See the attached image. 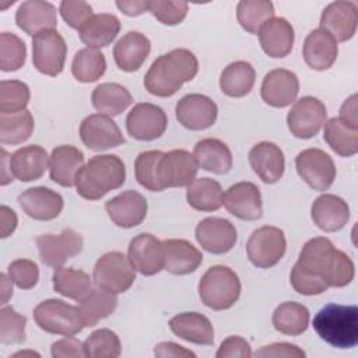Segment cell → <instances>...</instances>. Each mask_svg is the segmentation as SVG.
<instances>
[{"label": "cell", "mask_w": 358, "mask_h": 358, "mask_svg": "<svg viewBox=\"0 0 358 358\" xmlns=\"http://www.w3.org/2000/svg\"><path fill=\"white\" fill-rule=\"evenodd\" d=\"M355 275L351 257L324 236L309 239L301 249L289 281L292 288L306 296L319 295L329 287H345Z\"/></svg>", "instance_id": "cell-1"}, {"label": "cell", "mask_w": 358, "mask_h": 358, "mask_svg": "<svg viewBox=\"0 0 358 358\" xmlns=\"http://www.w3.org/2000/svg\"><path fill=\"white\" fill-rule=\"evenodd\" d=\"M199 71V62L189 49H173L158 56L144 76L145 90L155 96L168 98L176 94L183 83L192 81Z\"/></svg>", "instance_id": "cell-2"}, {"label": "cell", "mask_w": 358, "mask_h": 358, "mask_svg": "<svg viewBox=\"0 0 358 358\" xmlns=\"http://www.w3.org/2000/svg\"><path fill=\"white\" fill-rule=\"evenodd\" d=\"M126 180L123 161L113 154L95 155L83 165L76 178L77 194L85 200H99Z\"/></svg>", "instance_id": "cell-3"}, {"label": "cell", "mask_w": 358, "mask_h": 358, "mask_svg": "<svg viewBox=\"0 0 358 358\" xmlns=\"http://www.w3.org/2000/svg\"><path fill=\"white\" fill-rule=\"evenodd\" d=\"M317 336L336 348H352L358 343V308L327 303L313 317Z\"/></svg>", "instance_id": "cell-4"}, {"label": "cell", "mask_w": 358, "mask_h": 358, "mask_svg": "<svg viewBox=\"0 0 358 358\" xmlns=\"http://www.w3.org/2000/svg\"><path fill=\"white\" fill-rule=\"evenodd\" d=\"M238 274L228 266H211L199 281V296L213 310L229 309L241 296Z\"/></svg>", "instance_id": "cell-5"}, {"label": "cell", "mask_w": 358, "mask_h": 358, "mask_svg": "<svg viewBox=\"0 0 358 358\" xmlns=\"http://www.w3.org/2000/svg\"><path fill=\"white\" fill-rule=\"evenodd\" d=\"M34 320L39 329L50 334L74 336L85 326L78 306L62 299H46L34 308Z\"/></svg>", "instance_id": "cell-6"}, {"label": "cell", "mask_w": 358, "mask_h": 358, "mask_svg": "<svg viewBox=\"0 0 358 358\" xmlns=\"http://www.w3.org/2000/svg\"><path fill=\"white\" fill-rule=\"evenodd\" d=\"M92 280L98 288L117 295L126 292L133 285L136 268L122 252H108L96 260Z\"/></svg>", "instance_id": "cell-7"}, {"label": "cell", "mask_w": 358, "mask_h": 358, "mask_svg": "<svg viewBox=\"0 0 358 358\" xmlns=\"http://www.w3.org/2000/svg\"><path fill=\"white\" fill-rule=\"evenodd\" d=\"M287 239L282 229L263 225L252 232L246 242V253L250 263L259 268L275 266L285 255Z\"/></svg>", "instance_id": "cell-8"}, {"label": "cell", "mask_w": 358, "mask_h": 358, "mask_svg": "<svg viewBox=\"0 0 358 358\" xmlns=\"http://www.w3.org/2000/svg\"><path fill=\"white\" fill-rule=\"evenodd\" d=\"M67 56L64 38L56 29H48L32 38L34 67L49 77H56L63 71Z\"/></svg>", "instance_id": "cell-9"}, {"label": "cell", "mask_w": 358, "mask_h": 358, "mask_svg": "<svg viewBox=\"0 0 358 358\" xmlns=\"http://www.w3.org/2000/svg\"><path fill=\"white\" fill-rule=\"evenodd\" d=\"M301 179L313 190H327L336 179V165L331 157L320 148H306L295 158Z\"/></svg>", "instance_id": "cell-10"}, {"label": "cell", "mask_w": 358, "mask_h": 358, "mask_svg": "<svg viewBox=\"0 0 358 358\" xmlns=\"http://www.w3.org/2000/svg\"><path fill=\"white\" fill-rule=\"evenodd\" d=\"M326 106L315 96H302L295 101L291 110L287 115V124L291 131L298 138H312L315 137L326 122Z\"/></svg>", "instance_id": "cell-11"}, {"label": "cell", "mask_w": 358, "mask_h": 358, "mask_svg": "<svg viewBox=\"0 0 358 358\" xmlns=\"http://www.w3.org/2000/svg\"><path fill=\"white\" fill-rule=\"evenodd\" d=\"M42 263L49 267H62L69 259L83 250V236L74 229H63L60 234H45L35 239Z\"/></svg>", "instance_id": "cell-12"}, {"label": "cell", "mask_w": 358, "mask_h": 358, "mask_svg": "<svg viewBox=\"0 0 358 358\" xmlns=\"http://www.w3.org/2000/svg\"><path fill=\"white\" fill-rule=\"evenodd\" d=\"M168 126V117L162 108L140 102L131 108L126 117L127 133L140 141H151L159 138Z\"/></svg>", "instance_id": "cell-13"}, {"label": "cell", "mask_w": 358, "mask_h": 358, "mask_svg": "<svg viewBox=\"0 0 358 358\" xmlns=\"http://www.w3.org/2000/svg\"><path fill=\"white\" fill-rule=\"evenodd\" d=\"M199 165L186 150L164 152L158 162V180L162 189L189 186L197 175Z\"/></svg>", "instance_id": "cell-14"}, {"label": "cell", "mask_w": 358, "mask_h": 358, "mask_svg": "<svg viewBox=\"0 0 358 358\" xmlns=\"http://www.w3.org/2000/svg\"><path fill=\"white\" fill-rule=\"evenodd\" d=\"M80 137L83 144L92 151L110 150L124 143V137L113 119L101 113L88 115L81 122Z\"/></svg>", "instance_id": "cell-15"}, {"label": "cell", "mask_w": 358, "mask_h": 358, "mask_svg": "<svg viewBox=\"0 0 358 358\" xmlns=\"http://www.w3.org/2000/svg\"><path fill=\"white\" fill-rule=\"evenodd\" d=\"M178 122L189 130H206L211 127L218 116L217 103L201 94H187L175 106Z\"/></svg>", "instance_id": "cell-16"}, {"label": "cell", "mask_w": 358, "mask_h": 358, "mask_svg": "<svg viewBox=\"0 0 358 358\" xmlns=\"http://www.w3.org/2000/svg\"><path fill=\"white\" fill-rule=\"evenodd\" d=\"M197 243L208 253L224 255L229 252L238 239L235 225L220 217H207L201 220L194 231Z\"/></svg>", "instance_id": "cell-17"}, {"label": "cell", "mask_w": 358, "mask_h": 358, "mask_svg": "<svg viewBox=\"0 0 358 358\" xmlns=\"http://www.w3.org/2000/svg\"><path fill=\"white\" fill-rule=\"evenodd\" d=\"M127 257L143 275H154L164 270L165 253L162 242L151 234H138L127 248Z\"/></svg>", "instance_id": "cell-18"}, {"label": "cell", "mask_w": 358, "mask_h": 358, "mask_svg": "<svg viewBox=\"0 0 358 358\" xmlns=\"http://www.w3.org/2000/svg\"><path fill=\"white\" fill-rule=\"evenodd\" d=\"M358 8L354 1L340 0L326 6L320 15V29L329 32L336 42L350 41L357 31Z\"/></svg>", "instance_id": "cell-19"}, {"label": "cell", "mask_w": 358, "mask_h": 358, "mask_svg": "<svg viewBox=\"0 0 358 358\" xmlns=\"http://www.w3.org/2000/svg\"><path fill=\"white\" fill-rule=\"evenodd\" d=\"M222 206L229 214L243 221H255L263 215L262 194L252 182H238L224 193Z\"/></svg>", "instance_id": "cell-20"}, {"label": "cell", "mask_w": 358, "mask_h": 358, "mask_svg": "<svg viewBox=\"0 0 358 358\" xmlns=\"http://www.w3.org/2000/svg\"><path fill=\"white\" fill-rule=\"evenodd\" d=\"M299 92V80L296 74L287 69H274L268 71L262 83V99L273 108H285L296 101Z\"/></svg>", "instance_id": "cell-21"}, {"label": "cell", "mask_w": 358, "mask_h": 358, "mask_svg": "<svg viewBox=\"0 0 358 358\" xmlns=\"http://www.w3.org/2000/svg\"><path fill=\"white\" fill-rule=\"evenodd\" d=\"M105 210L115 225L120 228H134L147 217L148 204L141 193L126 190L108 200Z\"/></svg>", "instance_id": "cell-22"}, {"label": "cell", "mask_w": 358, "mask_h": 358, "mask_svg": "<svg viewBox=\"0 0 358 358\" xmlns=\"http://www.w3.org/2000/svg\"><path fill=\"white\" fill-rule=\"evenodd\" d=\"M17 201L28 217L38 221L55 220L59 217L64 206L62 194L45 186L24 190L18 194Z\"/></svg>", "instance_id": "cell-23"}, {"label": "cell", "mask_w": 358, "mask_h": 358, "mask_svg": "<svg viewBox=\"0 0 358 358\" xmlns=\"http://www.w3.org/2000/svg\"><path fill=\"white\" fill-rule=\"evenodd\" d=\"M313 224L324 232H336L345 227L350 220L347 201L336 194L324 193L315 199L310 207Z\"/></svg>", "instance_id": "cell-24"}, {"label": "cell", "mask_w": 358, "mask_h": 358, "mask_svg": "<svg viewBox=\"0 0 358 358\" xmlns=\"http://www.w3.org/2000/svg\"><path fill=\"white\" fill-rule=\"evenodd\" d=\"M249 164L253 172L268 185L278 182L285 169V159L281 148L271 141H262L249 151Z\"/></svg>", "instance_id": "cell-25"}, {"label": "cell", "mask_w": 358, "mask_h": 358, "mask_svg": "<svg viewBox=\"0 0 358 358\" xmlns=\"http://www.w3.org/2000/svg\"><path fill=\"white\" fill-rule=\"evenodd\" d=\"M15 22L25 34L35 36L42 31L56 29L57 11L49 1L28 0L20 4L15 13Z\"/></svg>", "instance_id": "cell-26"}, {"label": "cell", "mask_w": 358, "mask_h": 358, "mask_svg": "<svg viewBox=\"0 0 358 358\" xmlns=\"http://www.w3.org/2000/svg\"><path fill=\"white\" fill-rule=\"evenodd\" d=\"M257 34L260 46L267 56L281 59L291 53L295 34L288 20L282 17H274L268 20Z\"/></svg>", "instance_id": "cell-27"}, {"label": "cell", "mask_w": 358, "mask_h": 358, "mask_svg": "<svg viewBox=\"0 0 358 358\" xmlns=\"http://www.w3.org/2000/svg\"><path fill=\"white\" fill-rule=\"evenodd\" d=\"M150 52V39L138 31H129L113 46V59L122 71L131 73L143 66Z\"/></svg>", "instance_id": "cell-28"}, {"label": "cell", "mask_w": 358, "mask_h": 358, "mask_svg": "<svg viewBox=\"0 0 358 358\" xmlns=\"http://www.w3.org/2000/svg\"><path fill=\"white\" fill-rule=\"evenodd\" d=\"M49 158L43 147L36 144L25 145L10 155V171L21 182L38 180L49 168Z\"/></svg>", "instance_id": "cell-29"}, {"label": "cell", "mask_w": 358, "mask_h": 358, "mask_svg": "<svg viewBox=\"0 0 358 358\" xmlns=\"http://www.w3.org/2000/svg\"><path fill=\"white\" fill-rule=\"evenodd\" d=\"M337 55V42L329 32L317 28L306 35L302 48V56L310 69L317 71L330 69L334 64Z\"/></svg>", "instance_id": "cell-30"}, {"label": "cell", "mask_w": 358, "mask_h": 358, "mask_svg": "<svg viewBox=\"0 0 358 358\" xmlns=\"http://www.w3.org/2000/svg\"><path fill=\"white\" fill-rule=\"evenodd\" d=\"M84 165V154L74 145H57L52 150L49 158V175L50 179L63 186H76V178Z\"/></svg>", "instance_id": "cell-31"}, {"label": "cell", "mask_w": 358, "mask_h": 358, "mask_svg": "<svg viewBox=\"0 0 358 358\" xmlns=\"http://www.w3.org/2000/svg\"><path fill=\"white\" fill-rule=\"evenodd\" d=\"M165 253L164 268L175 275H185L196 271L203 263L201 252L186 239H165L162 241Z\"/></svg>", "instance_id": "cell-32"}, {"label": "cell", "mask_w": 358, "mask_h": 358, "mask_svg": "<svg viewBox=\"0 0 358 358\" xmlns=\"http://www.w3.org/2000/svg\"><path fill=\"white\" fill-rule=\"evenodd\" d=\"M171 331L193 344L213 345L214 344V329L208 317L199 312H183L173 316L169 320Z\"/></svg>", "instance_id": "cell-33"}, {"label": "cell", "mask_w": 358, "mask_h": 358, "mask_svg": "<svg viewBox=\"0 0 358 358\" xmlns=\"http://www.w3.org/2000/svg\"><path fill=\"white\" fill-rule=\"evenodd\" d=\"M193 157L199 168L215 175H225L232 168V152L229 147L218 138H203L196 143Z\"/></svg>", "instance_id": "cell-34"}, {"label": "cell", "mask_w": 358, "mask_h": 358, "mask_svg": "<svg viewBox=\"0 0 358 358\" xmlns=\"http://www.w3.org/2000/svg\"><path fill=\"white\" fill-rule=\"evenodd\" d=\"M120 31V21L115 14L101 13L94 14L92 18L78 31V36L87 48L99 49L110 45Z\"/></svg>", "instance_id": "cell-35"}, {"label": "cell", "mask_w": 358, "mask_h": 358, "mask_svg": "<svg viewBox=\"0 0 358 358\" xmlns=\"http://www.w3.org/2000/svg\"><path fill=\"white\" fill-rule=\"evenodd\" d=\"M91 101L101 115L116 116L131 105L133 96L126 87L117 83H102L94 88Z\"/></svg>", "instance_id": "cell-36"}, {"label": "cell", "mask_w": 358, "mask_h": 358, "mask_svg": "<svg viewBox=\"0 0 358 358\" xmlns=\"http://www.w3.org/2000/svg\"><path fill=\"white\" fill-rule=\"evenodd\" d=\"M256 81V71L249 62L238 60L229 63L220 76L221 91L231 98L248 95Z\"/></svg>", "instance_id": "cell-37"}, {"label": "cell", "mask_w": 358, "mask_h": 358, "mask_svg": "<svg viewBox=\"0 0 358 358\" xmlns=\"http://www.w3.org/2000/svg\"><path fill=\"white\" fill-rule=\"evenodd\" d=\"M53 289L73 301H83L92 291V278L88 273L73 267H57L52 275Z\"/></svg>", "instance_id": "cell-38"}, {"label": "cell", "mask_w": 358, "mask_h": 358, "mask_svg": "<svg viewBox=\"0 0 358 358\" xmlns=\"http://www.w3.org/2000/svg\"><path fill=\"white\" fill-rule=\"evenodd\" d=\"M187 204L197 211H217L222 207L224 192L211 178H196L186 190Z\"/></svg>", "instance_id": "cell-39"}, {"label": "cell", "mask_w": 358, "mask_h": 358, "mask_svg": "<svg viewBox=\"0 0 358 358\" xmlns=\"http://www.w3.org/2000/svg\"><path fill=\"white\" fill-rule=\"evenodd\" d=\"M309 310L305 305L287 301L280 303L271 316L274 329L287 336H299L309 326Z\"/></svg>", "instance_id": "cell-40"}, {"label": "cell", "mask_w": 358, "mask_h": 358, "mask_svg": "<svg viewBox=\"0 0 358 358\" xmlns=\"http://www.w3.org/2000/svg\"><path fill=\"white\" fill-rule=\"evenodd\" d=\"M117 306L116 294L108 292L101 288H92V291L80 301L78 309L85 327L95 326L99 320L110 316Z\"/></svg>", "instance_id": "cell-41"}, {"label": "cell", "mask_w": 358, "mask_h": 358, "mask_svg": "<svg viewBox=\"0 0 358 358\" xmlns=\"http://www.w3.org/2000/svg\"><path fill=\"white\" fill-rule=\"evenodd\" d=\"M323 138L340 157H352L358 152V129H351L338 117L324 122Z\"/></svg>", "instance_id": "cell-42"}, {"label": "cell", "mask_w": 358, "mask_h": 358, "mask_svg": "<svg viewBox=\"0 0 358 358\" xmlns=\"http://www.w3.org/2000/svg\"><path fill=\"white\" fill-rule=\"evenodd\" d=\"M34 116L25 109L17 113H0V143L21 144L27 141L34 131Z\"/></svg>", "instance_id": "cell-43"}, {"label": "cell", "mask_w": 358, "mask_h": 358, "mask_svg": "<svg viewBox=\"0 0 358 358\" xmlns=\"http://www.w3.org/2000/svg\"><path fill=\"white\" fill-rule=\"evenodd\" d=\"M106 70V60L101 50L92 48L80 49L73 59L71 73L80 83H94L99 80Z\"/></svg>", "instance_id": "cell-44"}, {"label": "cell", "mask_w": 358, "mask_h": 358, "mask_svg": "<svg viewBox=\"0 0 358 358\" xmlns=\"http://www.w3.org/2000/svg\"><path fill=\"white\" fill-rule=\"evenodd\" d=\"M274 6L268 0H242L236 7V18L249 34H257L260 28L274 18Z\"/></svg>", "instance_id": "cell-45"}, {"label": "cell", "mask_w": 358, "mask_h": 358, "mask_svg": "<svg viewBox=\"0 0 358 358\" xmlns=\"http://www.w3.org/2000/svg\"><path fill=\"white\" fill-rule=\"evenodd\" d=\"M84 352L90 358H117L122 354L120 338L109 329L95 330L84 341Z\"/></svg>", "instance_id": "cell-46"}, {"label": "cell", "mask_w": 358, "mask_h": 358, "mask_svg": "<svg viewBox=\"0 0 358 358\" xmlns=\"http://www.w3.org/2000/svg\"><path fill=\"white\" fill-rule=\"evenodd\" d=\"M162 151L150 150L137 155L134 161V173L137 182L150 192H162L164 189L158 180V162Z\"/></svg>", "instance_id": "cell-47"}, {"label": "cell", "mask_w": 358, "mask_h": 358, "mask_svg": "<svg viewBox=\"0 0 358 358\" xmlns=\"http://www.w3.org/2000/svg\"><path fill=\"white\" fill-rule=\"evenodd\" d=\"M29 87L18 80H3L0 83V113H17L27 109L29 102Z\"/></svg>", "instance_id": "cell-48"}, {"label": "cell", "mask_w": 358, "mask_h": 358, "mask_svg": "<svg viewBox=\"0 0 358 358\" xmlns=\"http://www.w3.org/2000/svg\"><path fill=\"white\" fill-rule=\"evenodd\" d=\"M27 46L21 38L11 32L0 34V69L17 71L25 64Z\"/></svg>", "instance_id": "cell-49"}, {"label": "cell", "mask_w": 358, "mask_h": 358, "mask_svg": "<svg viewBox=\"0 0 358 358\" xmlns=\"http://www.w3.org/2000/svg\"><path fill=\"white\" fill-rule=\"evenodd\" d=\"M27 317L15 312L13 306L4 305L0 309V343L21 344L25 341Z\"/></svg>", "instance_id": "cell-50"}, {"label": "cell", "mask_w": 358, "mask_h": 358, "mask_svg": "<svg viewBox=\"0 0 358 358\" xmlns=\"http://www.w3.org/2000/svg\"><path fill=\"white\" fill-rule=\"evenodd\" d=\"M189 4L186 1L155 0L150 1V13L164 25H178L187 14Z\"/></svg>", "instance_id": "cell-51"}, {"label": "cell", "mask_w": 358, "mask_h": 358, "mask_svg": "<svg viewBox=\"0 0 358 358\" xmlns=\"http://www.w3.org/2000/svg\"><path fill=\"white\" fill-rule=\"evenodd\" d=\"M8 277L18 288L31 289L39 280L38 264L29 259H17L8 264Z\"/></svg>", "instance_id": "cell-52"}, {"label": "cell", "mask_w": 358, "mask_h": 358, "mask_svg": "<svg viewBox=\"0 0 358 358\" xmlns=\"http://www.w3.org/2000/svg\"><path fill=\"white\" fill-rule=\"evenodd\" d=\"M62 18L69 27L80 31L94 15L92 7L83 0H64L59 7Z\"/></svg>", "instance_id": "cell-53"}, {"label": "cell", "mask_w": 358, "mask_h": 358, "mask_svg": "<svg viewBox=\"0 0 358 358\" xmlns=\"http://www.w3.org/2000/svg\"><path fill=\"white\" fill-rule=\"evenodd\" d=\"M252 355L250 344L241 336H229L221 343L215 352L217 358H249Z\"/></svg>", "instance_id": "cell-54"}, {"label": "cell", "mask_w": 358, "mask_h": 358, "mask_svg": "<svg viewBox=\"0 0 358 358\" xmlns=\"http://www.w3.org/2000/svg\"><path fill=\"white\" fill-rule=\"evenodd\" d=\"M50 354L53 358H83L85 357L84 343L74 336H64L52 344Z\"/></svg>", "instance_id": "cell-55"}, {"label": "cell", "mask_w": 358, "mask_h": 358, "mask_svg": "<svg viewBox=\"0 0 358 358\" xmlns=\"http://www.w3.org/2000/svg\"><path fill=\"white\" fill-rule=\"evenodd\" d=\"M306 354L302 348H299L295 344L289 343H274L270 345H264L260 350L255 352V357H262V358H303Z\"/></svg>", "instance_id": "cell-56"}, {"label": "cell", "mask_w": 358, "mask_h": 358, "mask_svg": "<svg viewBox=\"0 0 358 358\" xmlns=\"http://www.w3.org/2000/svg\"><path fill=\"white\" fill-rule=\"evenodd\" d=\"M154 355L158 357V358H196V354L176 343H172V341H162L159 344L155 345L154 348Z\"/></svg>", "instance_id": "cell-57"}, {"label": "cell", "mask_w": 358, "mask_h": 358, "mask_svg": "<svg viewBox=\"0 0 358 358\" xmlns=\"http://www.w3.org/2000/svg\"><path fill=\"white\" fill-rule=\"evenodd\" d=\"M344 124L351 129H358V117H357V95L352 94L348 96L340 108V117Z\"/></svg>", "instance_id": "cell-58"}, {"label": "cell", "mask_w": 358, "mask_h": 358, "mask_svg": "<svg viewBox=\"0 0 358 358\" xmlns=\"http://www.w3.org/2000/svg\"><path fill=\"white\" fill-rule=\"evenodd\" d=\"M116 7L129 17H137L150 10V1L145 0H119Z\"/></svg>", "instance_id": "cell-59"}, {"label": "cell", "mask_w": 358, "mask_h": 358, "mask_svg": "<svg viewBox=\"0 0 358 358\" xmlns=\"http://www.w3.org/2000/svg\"><path fill=\"white\" fill-rule=\"evenodd\" d=\"M0 222H1V238H7L10 236L18 224L17 220V214L14 210H11L7 206H1L0 207Z\"/></svg>", "instance_id": "cell-60"}, {"label": "cell", "mask_w": 358, "mask_h": 358, "mask_svg": "<svg viewBox=\"0 0 358 358\" xmlns=\"http://www.w3.org/2000/svg\"><path fill=\"white\" fill-rule=\"evenodd\" d=\"M0 278H1V305H6L10 296L13 295V281L4 273H1Z\"/></svg>", "instance_id": "cell-61"}, {"label": "cell", "mask_w": 358, "mask_h": 358, "mask_svg": "<svg viewBox=\"0 0 358 358\" xmlns=\"http://www.w3.org/2000/svg\"><path fill=\"white\" fill-rule=\"evenodd\" d=\"M24 355H38L39 357V354L32 352V351H20V352H15L13 357H24Z\"/></svg>", "instance_id": "cell-62"}, {"label": "cell", "mask_w": 358, "mask_h": 358, "mask_svg": "<svg viewBox=\"0 0 358 358\" xmlns=\"http://www.w3.org/2000/svg\"><path fill=\"white\" fill-rule=\"evenodd\" d=\"M11 4H14V1H1L0 0V11H3V10H6V7H8V6H11Z\"/></svg>", "instance_id": "cell-63"}]
</instances>
